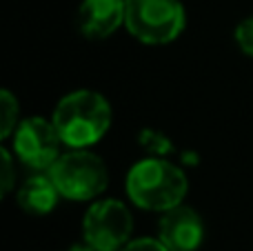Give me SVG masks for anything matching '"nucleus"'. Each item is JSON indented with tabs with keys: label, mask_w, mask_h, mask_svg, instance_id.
Returning a JSON list of instances; mask_svg holds the SVG:
<instances>
[{
	"label": "nucleus",
	"mask_w": 253,
	"mask_h": 251,
	"mask_svg": "<svg viewBox=\"0 0 253 251\" xmlns=\"http://www.w3.org/2000/svg\"><path fill=\"white\" fill-rule=\"evenodd\" d=\"M60 140L69 149H89L111 127V105L102 93L78 89L60 98L51 116Z\"/></svg>",
	"instance_id": "obj_1"
},
{
	"label": "nucleus",
	"mask_w": 253,
	"mask_h": 251,
	"mask_svg": "<svg viewBox=\"0 0 253 251\" xmlns=\"http://www.w3.org/2000/svg\"><path fill=\"white\" fill-rule=\"evenodd\" d=\"M189 182L184 171L167 158L151 156L138 160L126 173V196L144 211L165 213L182 205Z\"/></svg>",
	"instance_id": "obj_2"
},
{
	"label": "nucleus",
	"mask_w": 253,
	"mask_h": 251,
	"mask_svg": "<svg viewBox=\"0 0 253 251\" xmlns=\"http://www.w3.org/2000/svg\"><path fill=\"white\" fill-rule=\"evenodd\" d=\"M125 27L142 44H169L182 36L187 13L180 0H126Z\"/></svg>",
	"instance_id": "obj_3"
},
{
	"label": "nucleus",
	"mask_w": 253,
	"mask_h": 251,
	"mask_svg": "<svg viewBox=\"0 0 253 251\" xmlns=\"http://www.w3.org/2000/svg\"><path fill=\"white\" fill-rule=\"evenodd\" d=\"M47 173L56 182L62 198L74 203L98 198L109 185L107 165L89 149H69L67 154H60Z\"/></svg>",
	"instance_id": "obj_4"
},
{
	"label": "nucleus",
	"mask_w": 253,
	"mask_h": 251,
	"mask_svg": "<svg viewBox=\"0 0 253 251\" xmlns=\"http://www.w3.org/2000/svg\"><path fill=\"white\" fill-rule=\"evenodd\" d=\"M133 218L125 203L114 198L96 200L83 218V238L96 251H120L129 243Z\"/></svg>",
	"instance_id": "obj_5"
},
{
	"label": "nucleus",
	"mask_w": 253,
	"mask_h": 251,
	"mask_svg": "<svg viewBox=\"0 0 253 251\" xmlns=\"http://www.w3.org/2000/svg\"><path fill=\"white\" fill-rule=\"evenodd\" d=\"M11 147L16 158L25 167L36 169V171H49L62 154V140L53 120L40 118V116L18 123L16 131L11 133Z\"/></svg>",
	"instance_id": "obj_6"
},
{
	"label": "nucleus",
	"mask_w": 253,
	"mask_h": 251,
	"mask_svg": "<svg viewBox=\"0 0 253 251\" xmlns=\"http://www.w3.org/2000/svg\"><path fill=\"white\" fill-rule=\"evenodd\" d=\"M158 238L169 251H196L205 240L202 218L187 205H178L162 213Z\"/></svg>",
	"instance_id": "obj_7"
},
{
	"label": "nucleus",
	"mask_w": 253,
	"mask_h": 251,
	"mask_svg": "<svg viewBox=\"0 0 253 251\" xmlns=\"http://www.w3.org/2000/svg\"><path fill=\"white\" fill-rule=\"evenodd\" d=\"M126 0H83L78 7L76 25L89 40L114 36L125 25Z\"/></svg>",
	"instance_id": "obj_8"
},
{
	"label": "nucleus",
	"mask_w": 253,
	"mask_h": 251,
	"mask_svg": "<svg viewBox=\"0 0 253 251\" xmlns=\"http://www.w3.org/2000/svg\"><path fill=\"white\" fill-rule=\"evenodd\" d=\"M60 191H58L56 182L51 180L47 171L36 173L29 180L22 182V187L18 189V205L22 211L31 213V216H47L49 211H53L60 200Z\"/></svg>",
	"instance_id": "obj_9"
},
{
	"label": "nucleus",
	"mask_w": 253,
	"mask_h": 251,
	"mask_svg": "<svg viewBox=\"0 0 253 251\" xmlns=\"http://www.w3.org/2000/svg\"><path fill=\"white\" fill-rule=\"evenodd\" d=\"M18 114H20V105H18L16 96L9 89L0 91V138L7 140L18 127Z\"/></svg>",
	"instance_id": "obj_10"
},
{
	"label": "nucleus",
	"mask_w": 253,
	"mask_h": 251,
	"mask_svg": "<svg viewBox=\"0 0 253 251\" xmlns=\"http://www.w3.org/2000/svg\"><path fill=\"white\" fill-rule=\"evenodd\" d=\"M236 42H238V47L242 49V53H247L249 58H253V16L238 22Z\"/></svg>",
	"instance_id": "obj_11"
},
{
	"label": "nucleus",
	"mask_w": 253,
	"mask_h": 251,
	"mask_svg": "<svg viewBox=\"0 0 253 251\" xmlns=\"http://www.w3.org/2000/svg\"><path fill=\"white\" fill-rule=\"evenodd\" d=\"M140 142H142L153 156H160V158L167 154V151H171L169 140H167L165 136H160V133H156V131H144L142 136H140Z\"/></svg>",
	"instance_id": "obj_12"
},
{
	"label": "nucleus",
	"mask_w": 253,
	"mask_h": 251,
	"mask_svg": "<svg viewBox=\"0 0 253 251\" xmlns=\"http://www.w3.org/2000/svg\"><path fill=\"white\" fill-rule=\"evenodd\" d=\"M120 251H169L160 238H138L129 240Z\"/></svg>",
	"instance_id": "obj_13"
},
{
	"label": "nucleus",
	"mask_w": 253,
	"mask_h": 251,
	"mask_svg": "<svg viewBox=\"0 0 253 251\" xmlns=\"http://www.w3.org/2000/svg\"><path fill=\"white\" fill-rule=\"evenodd\" d=\"M0 180H2V194L7 196L9 191L13 189V180H16V178H13V158L7 147L2 149V178H0Z\"/></svg>",
	"instance_id": "obj_14"
},
{
	"label": "nucleus",
	"mask_w": 253,
	"mask_h": 251,
	"mask_svg": "<svg viewBox=\"0 0 253 251\" xmlns=\"http://www.w3.org/2000/svg\"><path fill=\"white\" fill-rule=\"evenodd\" d=\"M67 251H96L93 247H89L87 243H83V245H74V247H69Z\"/></svg>",
	"instance_id": "obj_15"
}]
</instances>
